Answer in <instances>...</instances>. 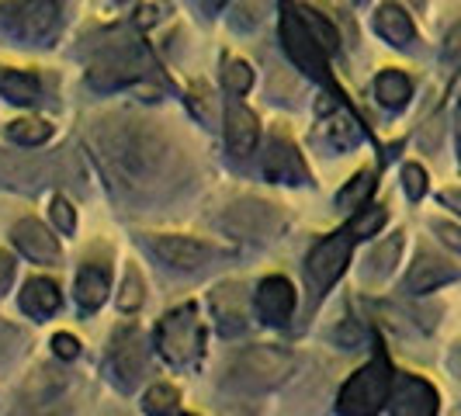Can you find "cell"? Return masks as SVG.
<instances>
[{
    "instance_id": "6da1fadb",
    "label": "cell",
    "mask_w": 461,
    "mask_h": 416,
    "mask_svg": "<svg viewBox=\"0 0 461 416\" xmlns=\"http://www.w3.org/2000/svg\"><path fill=\"white\" fill-rule=\"evenodd\" d=\"M91 142L112 181L125 191L153 185L167 160L163 142L142 122H104L91 132Z\"/></svg>"
},
{
    "instance_id": "7a4b0ae2",
    "label": "cell",
    "mask_w": 461,
    "mask_h": 416,
    "mask_svg": "<svg viewBox=\"0 0 461 416\" xmlns=\"http://www.w3.org/2000/svg\"><path fill=\"white\" fill-rule=\"evenodd\" d=\"M63 0H0V32L22 42H46L59 24Z\"/></svg>"
},
{
    "instance_id": "3957f363",
    "label": "cell",
    "mask_w": 461,
    "mask_h": 416,
    "mask_svg": "<svg viewBox=\"0 0 461 416\" xmlns=\"http://www.w3.org/2000/svg\"><path fill=\"white\" fill-rule=\"evenodd\" d=\"M389 389H393L389 361H385V357H375V361H368L365 368L354 371V375L347 378V385L340 389L337 410L344 416H375L385 406Z\"/></svg>"
},
{
    "instance_id": "277c9868",
    "label": "cell",
    "mask_w": 461,
    "mask_h": 416,
    "mask_svg": "<svg viewBox=\"0 0 461 416\" xmlns=\"http://www.w3.org/2000/svg\"><path fill=\"white\" fill-rule=\"evenodd\" d=\"M295 371V357L281 347L257 344L247 347L243 354H236L230 365L232 385H247V389H271L277 382H285Z\"/></svg>"
},
{
    "instance_id": "5b68a950",
    "label": "cell",
    "mask_w": 461,
    "mask_h": 416,
    "mask_svg": "<svg viewBox=\"0 0 461 416\" xmlns=\"http://www.w3.org/2000/svg\"><path fill=\"white\" fill-rule=\"evenodd\" d=\"M202 344V330H198V309L194 305H181L174 312L163 316V323L157 326V347L163 350V357L170 361H187Z\"/></svg>"
},
{
    "instance_id": "8992f818",
    "label": "cell",
    "mask_w": 461,
    "mask_h": 416,
    "mask_svg": "<svg viewBox=\"0 0 461 416\" xmlns=\"http://www.w3.org/2000/svg\"><path fill=\"white\" fill-rule=\"evenodd\" d=\"M281 42H285V49H288V56H292L309 77L330 80V77H326L323 49L316 46V39L309 35V28L302 24L299 14H285V18H281Z\"/></svg>"
},
{
    "instance_id": "52a82bcc",
    "label": "cell",
    "mask_w": 461,
    "mask_h": 416,
    "mask_svg": "<svg viewBox=\"0 0 461 416\" xmlns=\"http://www.w3.org/2000/svg\"><path fill=\"white\" fill-rule=\"evenodd\" d=\"M350 240H354V232L350 230L333 232L330 240H323V243L309 254L305 267H309V275H312V281H316L320 288H330L337 277L344 275L347 257H350Z\"/></svg>"
},
{
    "instance_id": "ba28073f",
    "label": "cell",
    "mask_w": 461,
    "mask_h": 416,
    "mask_svg": "<svg viewBox=\"0 0 461 416\" xmlns=\"http://www.w3.org/2000/svg\"><path fill=\"white\" fill-rule=\"evenodd\" d=\"M142 77V63L132 49H122V52H108L101 56L91 69H87V84L97 91H115L125 84H136Z\"/></svg>"
},
{
    "instance_id": "9c48e42d",
    "label": "cell",
    "mask_w": 461,
    "mask_h": 416,
    "mask_svg": "<svg viewBox=\"0 0 461 416\" xmlns=\"http://www.w3.org/2000/svg\"><path fill=\"white\" fill-rule=\"evenodd\" d=\"M393 416H438V393L416 375H399L393 393Z\"/></svg>"
},
{
    "instance_id": "30bf717a",
    "label": "cell",
    "mask_w": 461,
    "mask_h": 416,
    "mask_svg": "<svg viewBox=\"0 0 461 416\" xmlns=\"http://www.w3.org/2000/svg\"><path fill=\"white\" fill-rule=\"evenodd\" d=\"M292 309H295V288L288 277H264L260 288H257V312L260 320L271 326H285L292 320Z\"/></svg>"
},
{
    "instance_id": "8fae6325",
    "label": "cell",
    "mask_w": 461,
    "mask_h": 416,
    "mask_svg": "<svg viewBox=\"0 0 461 416\" xmlns=\"http://www.w3.org/2000/svg\"><path fill=\"white\" fill-rule=\"evenodd\" d=\"M153 250L177 271H194L215 257V247H208L202 240H191V236H153Z\"/></svg>"
},
{
    "instance_id": "7c38bea8",
    "label": "cell",
    "mask_w": 461,
    "mask_h": 416,
    "mask_svg": "<svg viewBox=\"0 0 461 416\" xmlns=\"http://www.w3.org/2000/svg\"><path fill=\"white\" fill-rule=\"evenodd\" d=\"M222 226L240 232V236H267V232H275L281 226V219H277L275 208L264 205V202H240V205H232L226 212Z\"/></svg>"
},
{
    "instance_id": "4fadbf2b",
    "label": "cell",
    "mask_w": 461,
    "mask_h": 416,
    "mask_svg": "<svg viewBox=\"0 0 461 416\" xmlns=\"http://www.w3.org/2000/svg\"><path fill=\"white\" fill-rule=\"evenodd\" d=\"M112 368H115V375L125 385H132V382L142 378V371H146V347H142V337H139L136 330H122L115 337Z\"/></svg>"
},
{
    "instance_id": "5bb4252c",
    "label": "cell",
    "mask_w": 461,
    "mask_h": 416,
    "mask_svg": "<svg viewBox=\"0 0 461 416\" xmlns=\"http://www.w3.org/2000/svg\"><path fill=\"white\" fill-rule=\"evenodd\" d=\"M264 170L277 185H302L305 181V163H302L299 149L288 139H271L267 157H264Z\"/></svg>"
},
{
    "instance_id": "9a60e30c",
    "label": "cell",
    "mask_w": 461,
    "mask_h": 416,
    "mask_svg": "<svg viewBox=\"0 0 461 416\" xmlns=\"http://www.w3.org/2000/svg\"><path fill=\"white\" fill-rule=\"evenodd\" d=\"M212 309H215V323L219 333L236 337L240 330H247V305H243V288L240 285H219L212 292Z\"/></svg>"
},
{
    "instance_id": "2e32d148",
    "label": "cell",
    "mask_w": 461,
    "mask_h": 416,
    "mask_svg": "<svg viewBox=\"0 0 461 416\" xmlns=\"http://www.w3.org/2000/svg\"><path fill=\"white\" fill-rule=\"evenodd\" d=\"M14 243H18V250L24 257H32L39 264H52L59 257V247H56L52 232L42 222H35V219H24V222L14 226Z\"/></svg>"
},
{
    "instance_id": "e0dca14e",
    "label": "cell",
    "mask_w": 461,
    "mask_h": 416,
    "mask_svg": "<svg viewBox=\"0 0 461 416\" xmlns=\"http://www.w3.org/2000/svg\"><path fill=\"white\" fill-rule=\"evenodd\" d=\"M257 136H260V125H257L254 112H247L243 104H230V112H226V142H230V153H236V157L254 153Z\"/></svg>"
},
{
    "instance_id": "ac0fdd59",
    "label": "cell",
    "mask_w": 461,
    "mask_h": 416,
    "mask_svg": "<svg viewBox=\"0 0 461 416\" xmlns=\"http://www.w3.org/2000/svg\"><path fill=\"white\" fill-rule=\"evenodd\" d=\"M375 28H378V35L385 39V42H393V46H410L413 42V22H410V14H402L395 4H385L378 14H375Z\"/></svg>"
},
{
    "instance_id": "d6986e66",
    "label": "cell",
    "mask_w": 461,
    "mask_h": 416,
    "mask_svg": "<svg viewBox=\"0 0 461 416\" xmlns=\"http://www.w3.org/2000/svg\"><path fill=\"white\" fill-rule=\"evenodd\" d=\"M22 309L32 316H52L59 309V288L46 277H32L22 292Z\"/></svg>"
},
{
    "instance_id": "ffe728a7",
    "label": "cell",
    "mask_w": 461,
    "mask_h": 416,
    "mask_svg": "<svg viewBox=\"0 0 461 416\" xmlns=\"http://www.w3.org/2000/svg\"><path fill=\"white\" fill-rule=\"evenodd\" d=\"M0 94L11 101V104H35L39 101V80L24 69H0Z\"/></svg>"
},
{
    "instance_id": "44dd1931",
    "label": "cell",
    "mask_w": 461,
    "mask_h": 416,
    "mask_svg": "<svg viewBox=\"0 0 461 416\" xmlns=\"http://www.w3.org/2000/svg\"><path fill=\"white\" fill-rule=\"evenodd\" d=\"M455 271L451 267H444L440 260H434V257H420L413 264V271H410V277H406V288L410 292H430V288H438V285H444V281H455Z\"/></svg>"
},
{
    "instance_id": "7402d4cb",
    "label": "cell",
    "mask_w": 461,
    "mask_h": 416,
    "mask_svg": "<svg viewBox=\"0 0 461 416\" xmlns=\"http://www.w3.org/2000/svg\"><path fill=\"white\" fill-rule=\"evenodd\" d=\"M104 299H108V275L101 267H84L77 275V305L94 312V309H101Z\"/></svg>"
},
{
    "instance_id": "603a6c76",
    "label": "cell",
    "mask_w": 461,
    "mask_h": 416,
    "mask_svg": "<svg viewBox=\"0 0 461 416\" xmlns=\"http://www.w3.org/2000/svg\"><path fill=\"white\" fill-rule=\"evenodd\" d=\"M375 94H378V101H382L385 108H402V104L410 101V94H413V84H410L406 73L385 69V73H378V80H375Z\"/></svg>"
},
{
    "instance_id": "cb8c5ba5",
    "label": "cell",
    "mask_w": 461,
    "mask_h": 416,
    "mask_svg": "<svg viewBox=\"0 0 461 416\" xmlns=\"http://www.w3.org/2000/svg\"><path fill=\"white\" fill-rule=\"evenodd\" d=\"M299 18H302V24L309 28V35L316 39V46L323 49V52H337V46H340V35H337V28L326 22L320 11H312V7H302Z\"/></svg>"
},
{
    "instance_id": "d4e9b609",
    "label": "cell",
    "mask_w": 461,
    "mask_h": 416,
    "mask_svg": "<svg viewBox=\"0 0 461 416\" xmlns=\"http://www.w3.org/2000/svg\"><path fill=\"white\" fill-rule=\"evenodd\" d=\"M52 136V125L42 118H18L7 125V139L11 142H22V146H42Z\"/></svg>"
},
{
    "instance_id": "484cf974",
    "label": "cell",
    "mask_w": 461,
    "mask_h": 416,
    "mask_svg": "<svg viewBox=\"0 0 461 416\" xmlns=\"http://www.w3.org/2000/svg\"><path fill=\"white\" fill-rule=\"evenodd\" d=\"M326 136H330V146H333V149H350V146L361 142V129H357V122L350 115H337L330 122Z\"/></svg>"
},
{
    "instance_id": "4316f807",
    "label": "cell",
    "mask_w": 461,
    "mask_h": 416,
    "mask_svg": "<svg viewBox=\"0 0 461 416\" xmlns=\"http://www.w3.org/2000/svg\"><path fill=\"white\" fill-rule=\"evenodd\" d=\"M146 413L149 416H170L174 410H177V402H181V395H177V389L174 385H153L149 393H146Z\"/></svg>"
},
{
    "instance_id": "83f0119b",
    "label": "cell",
    "mask_w": 461,
    "mask_h": 416,
    "mask_svg": "<svg viewBox=\"0 0 461 416\" xmlns=\"http://www.w3.org/2000/svg\"><path fill=\"white\" fill-rule=\"evenodd\" d=\"M371 191H375V181H371V174H357L350 185L337 194V205L340 208H354V205H361L365 198H368Z\"/></svg>"
},
{
    "instance_id": "f1b7e54d",
    "label": "cell",
    "mask_w": 461,
    "mask_h": 416,
    "mask_svg": "<svg viewBox=\"0 0 461 416\" xmlns=\"http://www.w3.org/2000/svg\"><path fill=\"white\" fill-rule=\"evenodd\" d=\"M222 80H226V87H230L232 94H247L250 84H254V69H250V63H243V59H230Z\"/></svg>"
},
{
    "instance_id": "f546056e",
    "label": "cell",
    "mask_w": 461,
    "mask_h": 416,
    "mask_svg": "<svg viewBox=\"0 0 461 416\" xmlns=\"http://www.w3.org/2000/svg\"><path fill=\"white\" fill-rule=\"evenodd\" d=\"M402 250V236H393L385 247H378L375 254H371V275H389L395 267V257Z\"/></svg>"
},
{
    "instance_id": "4dcf8cb0",
    "label": "cell",
    "mask_w": 461,
    "mask_h": 416,
    "mask_svg": "<svg viewBox=\"0 0 461 416\" xmlns=\"http://www.w3.org/2000/svg\"><path fill=\"white\" fill-rule=\"evenodd\" d=\"M142 305V277L136 271H125V281H122V295H118V309L122 312H132Z\"/></svg>"
},
{
    "instance_id": "1f68e13d",
    "label": "cell",
    "mask_w": 461,
    "mask_h": 416,
    "mask_svg": "<svg viewBox=\"0 0 461 416\" xmlns=\"http://www.w3.org/2000/svg\"><path fill=\"white\" fill-rule=\"evenodd\" d=\"M385 219H389V212L385 208H368L365 215H357V222H354V236H375V232L385 226Z\"/></svg>"
},
{
    "instance_id": "d6a6232c",
    "label": "cell",
    "mask_w": 461,
    "mask_h": 416,
    "mask_svg": "<svg viewBox=\"0 0 461 416\" xmlns=\"http://www.w3.org/2000/svg\"><path fill=\"white\" fill-rule=\"evenodd\" d=\"M440 59H444V67L447 69H461V22L447 32V39H444V52H440Z\"/></svg>"
},
{
    "instance_id": "836d02e7",
    "label": "cell",
    "mask_w": 461,
    "mask_h": 416,
    "mask_svg": "<svg viewBox=\"0 0 461 416\" xmlns=\"http://www.w3.org/2000/svg\"><path fill=\"white\" fill-rule=\"evenodd\" d=\"M402 185H406V194L410 198H423V191H427V174H423V167H416V163H410V167H402Z\"/></svg>"
},
{
    "instance_id": "e575fe53",
    "label": "cell",
    "mask_w": 461,
    "mask_h": 416,
    "mask_svg": "<svg viewBox=\"0 0 461 416\" xmlns=\"http://www.w3.org/2000/svg\"><path fill=\"white\" fill-rule=\"evenodd\" d=\"M52 222H56L63 232H73L77 215H73V205H69L67 198H52Z\"/></svg>"
},
{
    "instance_id": "d590c367",
    "label": "cell",
    "mask_w": 461,
    "mask_h": 416,
    "mask_svg": "<svg viewBox=\"0 0 461 416\" xmlns=\"http://www.w3.org/2000/svg\"><path fill=\"white\" fill-rule=\"evenodd\" d=\"M52 354H56V357H63V361H73V357L80 354L77 337H69V333H56V337H52Z\"/></svg>"
},
{
    "instance_id": "8d00e7d4",
    "label": "cell",
    "mask_w": 461,
    "mask_h": 416,
    "mask_svg": "<svg viewBox=\"0 0 461 416\" xmlns=\"http://www.w3.org/2000/svg\"><path fill=\"white\" fill-rule=\"evenodd\" d=\"M260 14H264V0H243V4H240V18H236V24H240V28H243V22L254 24Z\"/></svg>"
},
{
    "instance_id": "74e56055",
    "label": "cell",
    "mask_w": 461,
    "mask_h": 416,
    "mask_svg": "<svg viewBox=\"0 0 461 416\" xmlns=\"http://www.w3.org/2000/svg\"><path fill=\"white\" fill-rule=\"evenodd\" d=\"M434 230H438V236L451 247V250H458L461 254V230L458 226H451V222H434Z\"/></svg>"
},
{
    "instance_id": "f35d334b",
    "label": "cell",
    "mask_w": 461,
    "mask_h": 416,
    "mask_svg": "<svg viewBox=\"0 0 461 416\" xmlns=\"http://www.w3.org/2000/svg\"><path fill=\"white\" fill-rule=\"evenodd\" d=\"M11 281H14V260H11V254H0V295L7 292Z\"/></svg>"
},
{
    "instance_id": "ab89813d",
    "label": "cell",
    "mask_w": 461,
    "mask_h": 416,
    "mask_svg": "<svg viewBox=\"0 0 461 416\" xmlns=\"http://www.w3.org/2000/svg\"><path fill=\"white\" fill-rule=\"evenodd\" d=\"M157 18H160V7H142V11H139V24H142V28H149Z\"/></svg>"
},
{
    "instance_id": "60d3db41",
    "label": "cell",
    "mask_w": 461,
    "mask_h": 416,
    "mask_svg": "<svg viewBox=\"0 0 461 416\" xmlns=\"http://www.w3.org/2000/svg\"><path fill=\"white\" fill-rule=\"evenodd\" d=\"M444 202H447V205H455L461 212V191H444Z\"/></svg>"
},
{
    "instance_id": "b9f144b4",
    "label": "cell",
    "mask_w": 461,
    "mask_h": 416,
    "mask_svg": "<svg viewBox=\"0 0 461 416\" xmlns=\"http://www.w3.org/2000/svg\"><path fill=\"white\" fill-rule=\"evenodd\" d=\"M222 416H250V413H247V406H226Z\"/></svg>"
},
{
    "instance_id": "7bdbcfd3",
    "label": "cell",
    "mask_w": 461,
    "mask_h": 416,
    "mask_svg": "<svg viewBox=\"0 0 461 416\" xmlns=\"http://www.w3.org/2000/svg\"><path fill=\"white\" fill-rule=\"evenodd\" d=\"M455 132H458V153H461V104L458 112H455Z\"/></svg>"
},
{
    "instance_id": "ee69618b",
    "label": "cell",
    "mask_w": 461,
    "mask_h": 416,
    "mask_svg": "<svg viewBox=\"0 0 461 416\" xmlns=\"http://www.w3.org/2000/svg\"><path fill=\"white\" fill-rule=\"evenodd\" d=\"M202 4H205V11H219L226 0H202Z\"/></svg>"
},
{
    "instance_id": "f6af8a7d",
    "label": "cell",
    "mask_w": 461,
    "mask_h": 416,
    "mask_svg": "<svg viewBox=\"0 0 461 416\" xmlns=\"http://www.w3.org/2000/svg\"><path fill=\"white\" fill-rule=\"evenodd\" d=\"M413 4H416V7H423V4H427V0H413Z\"/></svg>"
},
{
    "instance_id": "bcb514c9",
    "label": "cell",
    "mask_w": 461,
    "mask_h": 416,
    "mask_svg": "<svg viewBox=\"0 0 461 416\" xmlns=\"http://www.w3.org/2000/svg\"><path fill=\"white\" fill-rule=\"evenodd\" d=\"M181 416H191V413H181Z\"/></svg>"
}]
</instances>
